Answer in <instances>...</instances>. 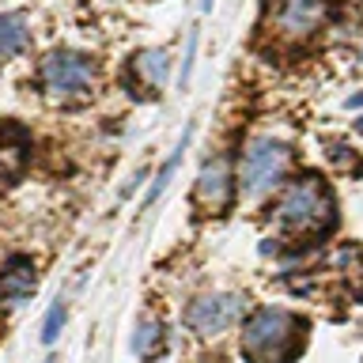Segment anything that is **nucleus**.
<instances>
[{
  "mask_svg": "<svg viewBox=\"0 0 363 363\" xmlns=\"http://www.w3.org/2000/svg\"><path fill=\"white\" fill-rule=\"evenodd\" d=\"M329 4L325 0H280L277 8V30L288 38H306L322 27Z\"/></svg>",
  "mask_w": 363,
  "mask_h": 363,
  "instance_id": "423d86ee",
  "label": "nucleus"
},
{
  "mask_svg": "<svg viewBox=\"0 0 363 363\" xmlns=\"http://www.w3.org/2000/svg\"><path fill=\"white\" fill-rule=\"evenodd\" d=\"M34 291V269H30V261L27 257H16V261H8V269L0 272V306H19V303H27V295Z\"/></svg>",
  "mask_w": 363,
  "mask_h": 363,
  "instance_id": "1a4fd4ad",
  "label": "nucleus"
},
{
  "mask_svg": "<svg viewBox=\"0 0 363 363\" xmlns=\"http://www.w3.org/2000/svg\"><path fill=\"white\" fill-rule=\"evenodd\" d=\"M61 322H65V306L57 303L53 311H50V318H45V329H42V340H45V345H53V340H57V329H61Z\"/></svg>",
  "mask_w": 363,
  "mask_h": 363,
  "instance_id": "f8f14e48",
  "label": "nucleus"
},
{
  "mask_svg": "<svg viewBox=\"0 0 363 363\" xmlns=\"http://www.w3.org/2000/svg\"><path fill=\"white\" fill-rule=\"evenodd\" d=\"M242 356L250 363H295L306 348V322L291 311L265 306L242 325Z\"/></svg>",
  "mask_w": 363,
  "mask_h": 363,
  "instance_id": "f257e3e1",
  "label": "nucleus"
},
{
  "mask_svg": "<svg viewBox=\"0 0 363 363\" xmlns=\"http://www.w3.org/2000/svg\"><path fill=\"white\" fill-rule=\"evenodd\" d=\"M91 79H95L91 61H87V57H79V53H53L50 61L42 65V91H45V99L61 102V106L87 99Z\"/></svg>",
  "mask_w": 363,
  "mask_h": 363,
  "instance_id": "7ed1b4c3",
  "label": "nucleus"
},
{
  "mask_svg": "<svg viewBox=\"0 0 363 363\" xmlns=\"http://www.w3.org/2000/svg\"><path fill=\"white\" fill-rule=\"evenodd\" d=\"M291 152L277 140H254L242 155V186L246 193H265L288 174Z\"/></svg>",
  "mask_w": 363,
  "mask_h": 363,
  "instance_id": "20e7f679",
  "label": "nucleus"
},
{
  "mask_svg": "<svg viewBox=\"0 0 363 363\" xmlns=\"http://www.w3.org/2000/svg\"><path fill=\"white\" fill-rule=\"evenodd\" d=\"M235 197V182H231V167H227V159H216L201 170V182H197V204L204 212L220 216L227 212V204Z\"/></svg>",
  "mask_w": 363,
  "mask_h": 363,
  "instance_id": "0eeeda50",
  "label": "nucleus"
},
{
  "mask_svg": "<svg viewBox=\"0 0 363 363\" xmlns=\"http://www.w3.org/2000/svg\"><path fill=\"white\" fill-rule=\"evenodd\" d=\"M333 193L325 189L322 178L306 174L299 182H291L288 189L280 193L277 208H272V220L284 235L291 238H311V235H325L329 223H333Z\"/></svg>",
  "mask_w": 363,
  "mask_h": 363,
  "instance_id": "f03ea898",
  "label": "nucleus"
},
{
  "mask_svg": "<svg viewBox=\"0 0 363 363\" xmlns=\"http://www.w3.org/2000/svg\"><path fill=\"white\" fill-rule=\"evenodd\" d=\"M238 314H242V299L238 295H204V299H197L186 311V325L201 337H216L227 325H235Z\"/></svg>",
  "mask_w": 363,
  "mask_h": 363,
  "instance_id": "39448f33",
  "label": "nucleus"
},
{
  "mask_svg": "<svg viewBox=\"0 0 363 363\" xmlns=\"http://www.w3.org/2000/svg\"><path fill=\"white\" fill-rule=\"evenodd\" d=\"M167 72H170V61H167L163 50H147V53H140V57L133 61L136 84H140L144 91H152V95L167 84Z\"/></svg>",
  "mask_w": 363,
  "mask_h": 363,
  "instance_id": "9d476101",
  "label": "nucleus"
},
{
  "mask_svg": "<svg viewBox=\"0 0 363 363\" xmlns=\"http://www.w3.org/2000/svg\"><path fill=\"white\" fill-rule=\"evenodd\" d=\"M27 133L19 129V125H0V182H11L23 174V167H27Z\"/></svg>",
  "mask_w": 363,
  "mask_h": 363,
  "instance_id": "6e6552de",
  "label": "nucleus"
},
{
  "mask_svg": "<svg viewBox=\"0 0 363 363\" xmlns=\"http://www.w3.org/2000/svg\"><path fill=\"white\" fill-rule=\"evenodd\" d=\"M27 45V23L23 16H0V61L16 57Z\"/></svg>",
  "mask_w": 363,
  "mask_h": 363,
  "instance_id": "9b49d317",
  "label": "nucleus"
}]
</instances>
